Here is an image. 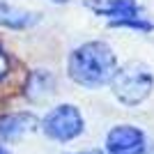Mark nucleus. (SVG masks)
<instances>
[{"mask_svg":"<svg viewBox=\"0 0 154 154\" xmlns=\"http://www.w3.org/2000/svg\"><path fill=\"white\" fill-rule=\"evenodd\" d=\"M74 154H106L101 149H83V152H74Z\"/></svg>","mask_w":154,"mask_h":154,"instance_id":"9d476101","label":"nucleus"},{"mask_svg":"<svg viewBox=\"0 0 154 154\" xmlns=\"http://www.w3.org/2000/svg\"><path fill=\"white\" fill-rule=\"evenodd\" d=\"M145 147L147 136L134 124H117L106 134V154H143Z\"/></svg>","mask_w":154,"mask_h":154,"instance_id":"39448f33","label":"nucleus"},{"mask_svg":"<svg viewBox=\"0 0 154 154\" xmlns=\"http://www.w3.org/2000/svg\"><path fill=\"white\" fill-rule=\"evenodd\" d=\"M117 69V58L106 42H85L74 48L67 60V71L74 83L97 90L110 83Z\"/></svg>","mask_w":154,"mask_h":154,"instance_id":"f257e3e1","label":"nucleus"},{"mask_svg":"<svg viewBox=\"0 0 154 154\" xmlns=\"http://www.w3.org/2000/svg\"><path fill=\"white\" fill-rule=\"evenodd\" d=\"M51 2H55V5H64V2H69V0H51Z\"/></svg>","mask_w":154,"mask_h":154,"instance_id":"f8f14e48","label":"nucleus"},{"mask_svg":"<svg viewBox=\"0 0 154 154\" xmlns=\"http://www.w3.org/2000/svg\"><path fill=\"white\" fill-rule=\"evenodd\" d=\"M110 90L117 97V101L124 106H138L152 94L154 88V76L145 62H127L124 67L115 69L113 78H110Z\"/></svg>","mask_w":154,"mask_h":154,"instance_id":"f03ea898","label":"nucleus"},{"mask_svg":"<svg viewBox=\"0 0 154 154\" xmlns=\"http://www.w3.org/2000/svg\"><path fill=\"white\" fill-rule=\"evenodd\" d=\"M39 124H42V131L46 138L55 143L76 140L85 129V120L74 103H60V106L51 108Z\"/></svg>","mask_w":154,"mask_h":154,"instance_id":"7ed1b4c3","label":"nucleus"},{"mask_svg":"<svg viewBox=\"0 0 154 154\" xmlns=\"http://www.w3.org/2000/svg\"><path fill=\"white\" fill-rule=\"evenodd\" d=\"M7 74H9V58H7V53L0 48V81H5Z\"/></svg>","mask_w":154,"mask_h":154,"instance_id":"1a4fd4ad","label":"nucleus"},{"mask_svg":"<svg viewBox=\"0 0 154 154\" xmlns=\"http://www.w3.org/2000/svg\"><path fill=\"white\" fill-rule=\"evenodd\" d=\"M143 154H154V143L149 145V147H145V152H143Z\"/></svg>","mask_w":154,"mask_h":154,"instance_id":"9b49d317","label":"nucleus"},{"mask_svg":"<svg viewBox=\"0 0 154 154\" xmlns=\"http://www.w3.org/2000/svg\"><path fill=\"white\" fill-rule=\"evenodd\" d=\"M39 120L37 115H32L28 110H21V113H9V115L0 117V143H14L26 138L28 134L37 131Z\"/></svg>","mask_w":154,"mask_h":154,"instance_id":"423d86ee","label":"nucleus"},{"mask_svg":"<svg viewBox=\"0 0 154 154\" xmlns=\"http://www.w3.org/2000/svg\"><path fill=\"white\" fill-rule=\"evenodd\" d=\"M35 23H39V14L16 7L7 0H0V26L12 28V30H26V28H32Z\"/></svg>","mask_w":154,"mask_h":154,"instance_id":"0eeeda50","label":"nucleus"},{"mask_svg":"<svg viewBox=\"0 0 154 154\" xmlns=\"http://www.w3.org/2000/svg\"><path fill=\"white\" fill-rule=\"evenodd\" d=\"M55 90V78L48 69H35L28 78V85H26V94L30 97L32 101H44L53 94Z\"/></svg>","mask_w":154,"mask_h":154,"instance_id":"6e6552de","label":"nucleus"},{"mask_svg":"<svg viewBox=\"0 0 154 154\" xmlns=\"http://www.w3.org/2000/svg\"><path fill=\"white\" fill-rule=\"evenodd\" d=\"M88 7L115 26L140 28V30L152 28V23L140 16V7L136 0H88Z\"/></svg>","mask_w":154,"mask_h":154,"instance_id":"20e7f679","label":"nucleus"},{"mask_svg":"<svg viewBox=\"0 0 154 154\" xmlns=\"http://www.w3.org/2000/svg\"><path fill=\"white\" fill-rule=\"evenodd\" d=\"M0 154H12V152H9L7 147H0Z\"/></svg>","mask_w":154,"mask_h":154,"instance_id":"ddd939ff","label":"nucleus"}]
</instances>
